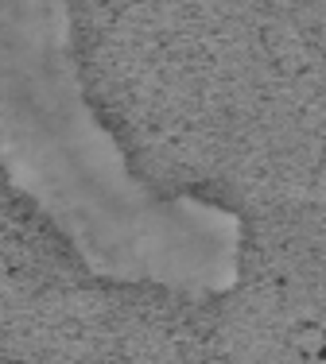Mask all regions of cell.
I'll return each instance as SVG.
<instances>
[{"mask_svg": "<svg viewBox=\"0 0 326 364\" xmlns=\"http://www.w3.org/2000/svg\"><path fill=\"white\" fill-rule=\"evenodd\" d=\"M0 364H210V294L93 267L0 147Z\"/></svg>", "mask_w": 326, "mask_h": 364, "instance_id": "cell-1", "label": "cell"}, {"mask_svg": "<svg viewBox=\"0 0 326 364\" xmlns=\"http://www.w3.org/2000/svg\"><path fill=\"white\" fill-rule=\"evenodd\" d=\"M210 364H326V190L237 229L233 279L210 302Z\"/></svg>", "mask_w": 326, "mask_h": 364, "instance_id": "cell-2", "label": "cell"}]
</instances>
